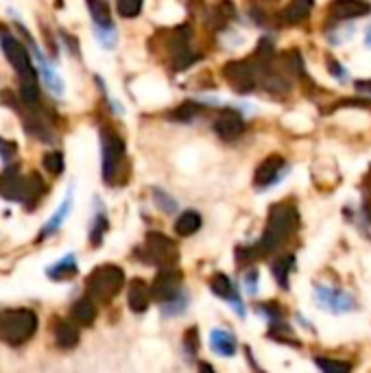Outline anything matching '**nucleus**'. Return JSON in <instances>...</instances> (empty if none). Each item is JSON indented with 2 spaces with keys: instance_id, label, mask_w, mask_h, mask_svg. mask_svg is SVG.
Here are the masks:
<instances>
[{
  "instance_id": "1",
  "label": "nucleus",
  "mask_w": 371,
  "mask_h": 373,
  "mask_svg": "<svg viewBox=\"0 0 371 373\" xmlns=\"http://www.w3.org/2000/svg\"><path fill=\"white\" fill-rule=\"evenodd\" d=\"M297 227H299V212L295 210L293 203H275L269 210L265 234H262V238L254 247H249L247 251H238V260L247 258L251 262L256 258L271 256L275 249L297 232Z\"/></svg>"
},
{
  "instance_id": "2",
  "label": "nucleus",
  "mask_w": 371,
  "mask_h": 373,
  "mask_svg": "<svg viewBox=\"0 0 371 373\" xmlns=\"http://www.w3.org/2000/svg\"><path fill=\"white\" fill-rule=\"evenodd\" d=\"M38 330V315L29 308L0 310V341L7 345L27 343Z\"/></svg>"
},
{
  "instance_id": "3",
  "label": "nucleus",
  "mask_w": 371,
  "mask_h": 373,
  "mask_svg": "<svg viewBox=\"0 0 371 373\" xmlns=\"http://www.w3.org/2000/svg\"><path fill=\"white\" fill-rule=\"evenodd\" d=\"M125 273L116 264H101L94 269L86 280V295L97 304H110L112 299L123 291Z\"/></svg>"
},
{
  "instance_id": "4",
  "label": "nucleus",
  "mask_w": 371,
  "mask_h": 373,
  "mask_svg": "<svg viewBox=\"0 0 371 373\" xmlns=\"http://www.w3.org/2000/svg\"><path fill=\"white\" fill-rule=\"evenodd\" d=\"M140 256L145 262L164 269V267H175L179 260V251L173 238H169L162 232H149Z\"/></svg>"
},
{
  "instance_id": "5",
  "label": "nucleus",
  "mask_w": 371,
  "mask_h": 373,
  "mask_svg": "<svg viewBox=\"0 0 371 373\" xmlns=\"http://www.w3.org/2000/svg\"><path fill=\"white\" fill-rule=\"evenodd\" d=\"M101 155H103V179L105 184H114L118 171L125 162V142L112 129L101 131Z\"/></svg>"
},
{
  "instance_id": "6",
  "label": "nucleus",
  "mask_w": 371,
  "mask_h": 373,
  "mask_svg": "<svg viewBox=\"0 0 371 373\" xmlns=\"http://www.w3.org/2000/svg\"><path fill=\"white\" fill-rule=\"evenodd\" d=\"M0 48L7 57V62L14 66V70L22 79H35V70L31 64V57L27 53V48L22 46L14 35L9 33H0Z\"/></svg>"
},
{
  "instance_id": "7",
  "label": "nucleus",
  "mask_w": 371,
  "mask_h": 373,
  "mask_svg": "<svg viewBox=\"0 0 371 373\" xmlns=\"http://www.w3.org/2000/svg\"><path fill=\"white\" fill-rule=\"evenodd\" d=\"M153 299L160 304H166L175 299L179 293H182V273H179L175 267H164L160 269V273L155 275L153 286H151Z\"/></svg>"
},
{
  "instance_id": "8",
  "label": "nucleus",
  "mask_w": 371,
  "mask_h": 373,
  "mask_svg": "<svg viewBox=\"0 0 371 373\" xmlns=\"http://www.w3.org/2000/svg\"><path fill=\"white\" fill-rule=\"evenodd\" d=\"M315 299H317L319 308L330 312V315H345V312L354 310V297L347 295L345 291H341V288L317 286Z\"/></svg>"
},
{
  "instance_id": "9",
  "label": "nucleus",
  "mask_w": 371,
  "mask_h": 373,
  "mask_svg": "<svg viewBox=\"0 0 371 373\" xmlns=\"http://www.w3.org/2000/svg\"><path fill=\"white\" fill-rule=\"evenodd\" d=\"M286 171H289V166H286L282 155H269V158L256 168V175H254V186H256V190L262 192V190L273 188L275 184L280 182V177Z\"/></svg>"
},
{
  "instance_id": "10",
  "label": "nucleus",
  "mask_w": 371,
  "mask_h": 373,
  "mask_svg": "<svg viewBox=\"0 0 371 373\" xmlns=\"http://www.w3.org/2000/svg\"><path fill=\"white\" fill-rule=\"evenodd\" d=\"M171 59L177 70H186L197 62V55L190 51V29L182 27L175 31V38L171 40Z\"/></svg>"
},
{
  "instance_id": "11",
  "label": "nucleus",
  "mask_w": 371,
  "mask_h": 373,
  "mask_svg": "<svg viewBox=\"0 0 371 373\" xmlns=\"http://www.w3.org/2000/svg\"><path fill=\"white\" fill-rule=\"evenodd\" d=\"M214 131L219 134V138L232 142L236 138L243 136L245 131V123H243V116L238 114L236 110H225L217 116L214 120Z\"/></svg>"
},
{
  "instance_id": "12",
  "label": "nucleus",
  "mask_w": 371,
  "mask_h": 373,
  "mask_svg": "<svg viewBox=\"0 0 371 373\" xmlns=\"http://www.w3.org/2000/svg\"><path fill=\"white\" fill-rule=\"evenodd\" d=\"M371 14V5L365 0H334L330 5V16L334 20H354Z\"/></svg>"
},
{
  "instance_id": "13",
  "label": "nucleus",
  "mask_w": 371,
  "mask_h": 373,
  "mask_svg": "<svg viewBox=\"0 0 371 373\" xmlns=\"http://www.w3.org/2000/svg\"><path fill=\"white\" fill-rule=\"evenodd\" d=\"M151 299H153L151 286L145 280H140V278L131 280L129 293H127V302H129V308L134 310L136 315H142V312H147Z\"/></svg>"
},
{
  "instance_id": "14",
  "label": "nucleus",
  "mask_w": 371,
  "mask_h": 373,
  "mask_svg": "<svg viewBox=\"0 0 371 373\" xmlns=\"http://www.w3.org/2000/svg\"><path fill=\"white\" fill-rule=\"evenodd\" d=\"M210 347L221 358H232L236 354V339L232 332H227L223 328H214L210 332Z\"/></svg>"
},
{
  "instance_id": "15",
  "label": "nucleus",
  "mask_w": 371,
  "mask_h": 373,
  "mask_svg": "<svg viewBox=\"0 0 371 373\" xmlns=\"http://www.w3.org/2000/svg\"><path fill=\"white\" fill-rule=\"evenodd\" d=\"M53 336H55V343L64 350H73L79 343V330L73 321H66V319H57L55 326H53Z\"/></svg>"
},
{
  "instance_id": "16",
  "label": "nucleus",
  "mask_w": 371,
  "mask_h": 373,
  "mask_svg": "<svg viewBox=\"0 0 371 373\" xmlns=\"http://www.w3.org/2000/svg\"><path fill=\"white\" fill-rule=\"evenodd\" d=\"M70 210H73V188L68 190V195H66V199H64V203L62 206L57 208V212L51 216L49 221H46V225L42 227V232H40V238L38 240H44V238H49V236H53L59 227L64 225V221L68 219V214H70Z\"/></svg>"
},
{
  "instance_id": "17",
  "label": "nucleus",
  "mask_w": 371,
  "mask_h": 373,
  "mask_svg": "<svg viewBox=\"0 0 371 373\" xmlns=\"http://www.w3.org/2000/svg\"><path fill=\"white\" fill-rule=\"evenodd\" d=\"M22 190H25V177H20L16 168L5 171L0 177V195L9 201H22Z\"/></svg>"
},
{
  "instance_id": "18",
  "label": "nucleus",
  "mask_w": 371,
  "mask_h": 373,
  "mask_svg": "<svg viewBox=\"0 0 371 373\" xmlns=\"http://www.w3.org/2000/svg\"><path fill=\"white\" fill-rule=\"evenodd\" d=\"M35 57H38V64H40V75H42V81H44V86L46 90H51L55 96H62L64 94V81L62 77H59V72L46 62L44 55L35 48Z\"/></svg>"
},
{
  "instance_id": "19",
  "label": "nucleus",
  "mask_w": 371,
  "mask_h": 373,
  "mask_svg": "<svg viewBox=\"0 0 371 373\" xmlns=\"http://www.w3.org/2000/svg\"><path fill=\"white\" fill-rule=\"evenodd\" d=\"M77 271H79V267H77L75 256H73V254H68L66 258H62L59 262L51 264V267L46 269V275H49V278H51L53 282H66V280H70V278H75Z\"/></svg>"
},
{
  "instance_id": "20",
  "label": "nucleus",
  "mask_w": 371,
  "mask_h": 373,
  "mask_svg": "<svg viewBox=\"0 0 371 373\" xmlns=\"http://www.w3.org/2000/svg\"><path fill=\"white\" fill-rule=\"evenodd\" d=\"M313 0H291L289 5L284 7L282 11V20L286 24H299V22H304L308 16H310V11H313Z\"/></svg>"
},
{
  "instance_id": "21",
  "label": "nucleus",
  "mask_w": 371,
  "mask_h": 373,
  "mask_svg": "<svg viewBox=\"0 0 371 373\" xmlns=\"http://www.w3.org/2000/svg\"><path fill=\"white\" fill-rule=\"evenodd\" d=\"M94 304L97 302L90 297L79 299V302H75L73 310H70V317H73L77 323H81V326H92L94 319H97V306Z\"/></svg>"
},
{
  "instance_id": "22",
  "label": "nucleus",
  "mask_w": 371,
  "mask_h": 373,
  "mask_svg": "<svg viewBox=\"0 0 371 373\" xmlns=\"http://www.w3.org/2000/svg\"><path fill=\"white\" fill-rule=\"evenodd\" d=\"M201 227V214L195 210H186L177 216L175 221V234L177 236H193Z\"/></svg>"
},
{
  "instance_id": "23",
  "label": "nucleus",
  "mask_w": 371,
  "mask_h": 373,
  "mask_svg": "<svg viewBox=\"0 0 371 373\" xmlns=\"http://www.w3.org/2000/svg\"><path fill=\"white\" fill-rule=\"evenodd\" d=\"M295 267V258L293 256H282L280 260H275L273 264V275H275V282H278L284 291H289V286H291V271Z\"/></svg>"
},
{
  "instance_id": "24",
  "label": "nucleus",
  "mask_w": 371,
  "mask_h": 373,
  "mask_svg": "<svg viewBox=\"0 0 371 373\" xmlns=\"http://www.w3.org/2000/svg\"><path fill=\"white\" fill-rule=\"evenodd\" d=\"M88 11L94 20V27H114L112 24V14L105 0H86Z\"/></svg>"
},
{
  "instance_id": "25",
  "label": "nucleus",
  "mask_w": 371,
  "mask_h": 373,
  "mask_svg": "<svg viewBox=\"0 0 371 373\" xmlns=\"http://www.w3.org/2000/svg\"><path fill=\"white\" fill-rule=\"evenodd\" d=\"M44 182L38 173H31L29 177H25V190H22V201L29 206V201H40V197L44 195Z\"/></svg>"
},
{
  "instance_id": "26",
  "label": "nucleus",
  "mask_w": 371,
  "mask_h": 373,
  "mask_svg": "<svg viewBox=\"0 0 371 373\" xmlns=\"http://www.w3.org/2000/svg\"><path fill=\"white\" fill-rule=\"evenodd\" d=\"M210 291L217 295V297H221V299H230L236 295V286H234V282L227 278V275H223V273H217L214 278L210 280Z\"/></svg>"
},
{
  "instance_id": "27",
  "label": "nucleus",
  "mask_w": 371,
  "mask_h": 373,
  "mask_svg": "<svg viewBox=\"0 0 371 373\" xmlns=\"http://www.w3.org/2000/svg\"><path fill=\"white\" fill-rule=\"evenodd\" d=\"M212 27L214 29H223L227 22H230V18L234 16V5L230 3V0H221V3L212 9Z\"/></svg>"
},
{
  "instance_id": "28",
  "label": "nucleus",
  "mask_w": 371,
  "mask_h": 373,
  "mask_svg": "<svg viewBox=\"0 0 371 373\" xmlns=\"http://www.w3.org/2000/svg\"><path fill=\"white\" fill-rule=\"evenodd\" d=\"M199 114H201V107L197 103H193V101H186V103L179 105L177 110H173L171 118L173 120H179V123H188V120L197 118Z\"/></svg>"
},
{
  "instance_id": "29",
  "label": "nucleus",
  "mask_w": 371,
  "mask_h": 373,
  "mask_svg": "<svg viewBox=\"0 0 371 373\" xmlns=\"http://www.w3.org/2000/svg\"><path fill=\"white\" fill-rule=\"evenodd\" d=\"M107 227H110V223H107L105 212H99L97 216H94V223H92V230H90V243L94 247L101 245L103 236L107 234Z\"/></svg>"
},
{
  "instance_id": "30",
  "label": "nucleus",
  "mask_w": 371,
  "mask_h": 373,
  "mask_svg": "<svg viewBox=\"0 0 371 373\" xmlns=\"http://www.w3.org/2000/svg\"><path fill=\"white\" fill-rule=\"evenodd\" d=\"M42 166L46 168V173H51V175H62L64 171V155L59 153V151H51V153H46L44 158H42Z\"/></svg>"
},
{
  "instance_id": "31",
  "label": "nucleus",
  "mask_w": 371,
  "mask_h": 373,
  "mask_svg": "<svg viewBox=\"0 0 371 373\" xmlns=\"http://www.w3.org/2000/svg\"><path fill=\"white\" fill-rule=\"evenodd\" d=\"M155 206H158L164 214H175L177 212V199H173L169 192H164L160 188H153Z\"/></svg>"
},
{
  "instance_id": "32",
  "label": "nucleus",
  "mask_w": 371,
  "mask_h": 373,
  "mask_svg": "<svg viewBox=\"0 0 371 373\" xmlns=\"http://www.w3.org/2000/svg\"><path fill=\"white\" fill-rule=\"evenodd\" d=\"M142 3L145 0H118V14L123 18H136L142 11Z\"/></svg>"
},
{
  "instance_id": "33",
  "label": "nucleus",
  "mask_w": 371,
  "mask_h": 373,
  "mask_svg": "<svg viewBox=\"0 0 371 373\" xmlns=\"http://www.w3.org/2000/svg\"><path fill=\"white\" fill-rule=\"evenodd\" d=\"M94 35L99 38L103 48H114L116 46V31H114V27H94Z\"/></svg>"
},
{
  "instance_id": "34",
  "label": "nucleus",
  "mask_w": 371,
  "mask_h": 373,
  "mask_svg": "<svg viewBox=\"0 0 371 373\" xmlns=\"http://www.w3.org/2000/svg\"><path fill=\"white\" fill-rule=\"evenodd\" d=\"M315 365L323 371H350V363H341V360H328V358H315Z\"/></svg>"
},
{
  "instance_id": "35",
  "label": "nucleus",
  "mask_w": 371,
  "mask_h": 373,
  "mask_svg": "<svg viewBox=\"0 0 371 373\" xmlns=\"http://www.w3.org/2000/svg\"><path fill=\"white\" fill-rule=\"evenodd\" d=\"M184 345H186V354L188 356H193L197 354V347H199V332L197 328H190L184 336Z\"/></svg>"
},
{
  "instance_id": "36",
  "label": "nucleus",
  "mask_w": 371,
  "mask_h": 373,
  "mask_svg": "<svg viewBox=\"0 0 371 373\" xmlns=\"http://www.w3.org/2000/svg\"><path fill=\"white\" fill-rule=\"evenodd\" d=\"M16 142H9L5 138H0V158H3V162H11L14 160V155H16Z\"/></svg>"
},
{
  "instance_id": "37",
  "label": "nucleus",
  "mask_w": 371,
  "mask_h": 373,
  "mask_svg": "<svg viewBox=\"0 0 371 373\" xmlns=\"http://www.w3.org/2000/svg\"><path fill=\"white\" fill-rule=\"evenodd\" d=\"M245 291H247V295H256L258 293V271L256 269H247V273H245Z\"/></svg>"
},
{
  "instance_id": "38",
  "label": "nucleus",
  "mask_w": 371,
  "mask_h": 373,
  "mask_svg": "<svg viewBox=\"0 0 371 373\" xmlns=\"http://www.w3.org/2000/svg\"><path fill=\"white\" fill-rule=\"evenodd\" d=\"M328 70H330L332 75L337 77L339 81H343V83L347 81V79H345V77H347V72H345V70H343V68H341V66H339L337 62H332V59H330V62H328Z\"/></svg>"
},
{
  "instance_id": "39",
  "label": "nucleus",
  "mask_w": 371,
  "mask_h": 373,
  "mask_svg": "<svg viewBox=\"0 0 371 373\" xmlns=\"http://www.w3.org/2000/svg\"><path fill=\"white\" fill-rule=\"evenodd\" d=\"M354 88L358 92H371V81H356L354 83Z\"/></svg>"
},
{
  "instance_id": "40",
  "label": "nucleus",
  "mask_w": 371,
  "mask_h": 373,
  "mask_svg": "<svg viewBox=\"0 0 371 373\" xmlns=\"http://www.w3.org/2000/svg\"><path fill=\"white\" fill-rule=\"evenodd\" d=\"M363 188H365V195H367V199L371 197V166H369V171H367V175H365V184H363Z\"/></svg>"
},
{
  "instance_id": "41",
  "label": "nucleus",
  "mask_w": 371,
  "mask_h": 373,
  "mask_svg": "<svg viewBox=\"0 0 371 373\" xmlns=\"http://www.w3.org/2000/svg\"><path fill=\"white\" fill-rule=\"evenodd\" d=\"M365 46L367 48H371V27L367 29V33H365Z\"/></svg>"
},
{
  "instance_id": "42",
  "label": "nucleus",
  "mask_w": 371,
  "mask_h": 373,
  "mask_svg": "<svg viewBox=\"0 0 371 373\" xmlns=\"http://www.w3.org/2000/svg\"><path fill=\"white\" fill-rule=\"evenodd\" d=\"M199 367H201L203 371H212V373H214V367H210V365H199Z\"/></svg>"
}]
</instances>
